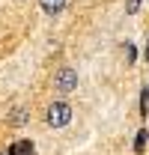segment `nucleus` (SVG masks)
Wrapping results in <instances>:
<instances>
[{
    "label": "nucleus",
    "mask_w": 149,
    "mask_h": 155,
    "mask_svg": "<svg viewBox=\"0 0 149 155\" xmlns=\"http://www.w3.org/2000/svg\"><path fill=\"white\" fill-rule=\"evenodd\" d=\"M45 119H48V125H51V128H63V125H69V122H72V107H69L66 101H54V104L48 107Z\"/></svg>",
    "instance_id": "obj_1"
},
{
    "label": "nucleus",
    "mask_w": 149,
    "mask_h": 155,
    "mask_svg": "<svg viewBox=\"0 0 149 155\" xmlns=\"http://www.w3.org/2000/svg\"><path fill=\"white\" fill-rule=\"evenodd\" d=\"M54 87H57V93H74L78 90V72L74 69H60L57 72V78H54Z\"/></svg>",
    "instance_id": "obj_2"
},
{
    "label": "nucleus",
    "mask_w": 149,
    "mask_h": 155,
    "mask_svg": "<svg viewBox=\"0 0 149 155\" xmlns=\"http://www.w3.org/2000/svg\"><path fill=\"white\" fill-rule=\"evenodd\" d=\"M42 3V9L48 12V15H60L63 9H66V0H39Z\"/></svg>",
    "instance_id": "obj_3"
},
{
    "label": "nucleus",
    "mask_w": 149,
    "mask_h": 155,
    "mask_svg": "<svg viewBox=\"0 0 149 155\" xmlns=\"http://www.w3.org/2000/svg\"><path fill=\"white\" fill-rule=\"evenodd\" d=\"M24 122H27V110H24V107H18V110L12 114V125H24Z\"/></svg>",
    "instance_id": "obj_4"
},
{
    "label": "nucleus",
    "mask_w": 149,
    "mask_h": 155,
    "mask_svg": "<svg viewBox=\"0 0 149 155\" xmlns=\"http://www.w3.org/2000/svg\"><path fill=\"white\" fill-rule=\"evenodd\" d=\"M18 155H33V143H30V140H21L18 143Z\"/></svg>",
    "instance_id": "obj_5"
},
{
    "label": "nucleus",
    "mask_w": 149,
    "mask_h": 155,
    "mask_svg": "<svg viewBox=\"0 0 149 155\" xmlns=\"http://www.w3.org/2000/svg\"><path fill=\"white\" fill-rule=\"evenodd\" d=\"M143 143H146V131H140L137 140H134V149H143Z\"/></svg>",
    "instance_id": "obj_6"
},
{
    "label": "nucleus",
    "mask_w": 149,
    "mask_h": 155,
    "mask_svg": "<svg viewBox=\"0 0 149 155\" xmlns=\"http://www.w3.org/2000/svg\"><path fill=\"white\" fill-rule=\"evenodd\" d=\"M137 6H140V0H128V6H125V9H128V12H137Z\"/></svg>",
    "instance_id": "obj_7"
},
{
    "label": "nucleus",
    "mask_w": 149,
    "mask_h": 155,
    "mask_svg": "<svg viewBox=\"0 0 149 155\" xmlns=\"http://www.w3.org/2000/svg\"><path fill=\"white\" fill-rule=\"evenodd\" d=\"M143 101H146V104H149V87H146V90H143Z\"/></svg>",
    "instance_id": "obj_8"
},
{
    "label": "nucleus",
    "mask_w": 149,
    "mask_h": 155,
    "mask_svg": "<svg viewBox=\"0 0 149 155\" xmlns=\"http://www.w3.org/2000/svg\"><path fill=\"white\" fill-rule=\"evenodd\" d=\"M146 57H149V42H146Z\"/></svg>",
    "instance_id": "obj_9"
}]
</instances>
